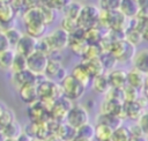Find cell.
Returning a JSON list of instances; mask_svg holds the SVG:
<instances>
[{
    "label": "cell",
    "mask_w": 148,
    "mask_h": 141,
    "mask_svg": "<svg viewBox=\"0 0 148 141\" xmlns=\"http://www.w3.org/2000/svg\"><path fill=\"white\" fill-rule=\"evenodd\" d=\"M60 88H61V92L62 96L66 97L67 99L74 102V101H79L86 91V87H83L79 81H76L71 74H67L60 82Z\"/></svg>",
    "instance_id": "1"
},
{
    "label": "cell",
    "mask_w": 148,
    "mask_h": 141,
    "mask_svg": "<svg viewBox=\"0 0 148 141\" xmlns=\"http://www.w3.org/2000/svg\"><path fill=\"white\" fill-rule=\"evenodd\" d=\"M101 9L94 5H83L77 17V23L82 29H89L98 25Z\"/></svg>",
    "instance_id": "2"
},
{
    "label": "cell",
    "mask_w": 148,
    "mask_h": 141,
    "mask_svg": "<svg viewBox=\"0 0 148 141\" xmlns=\"http://www.w3.org/2000/svg\"><path fill=\"white\" fill-rule=\"evenodd\" d=\"M110 52L116 58L117 62H128V61H132L133 57L136 53V50L133 44H131L126 39H121V40L114 42L111 45Z\"/></svg>",
    "instance_id": "3"
},
{
    "label": "cell",
    "mask_w": 148,
    "mask_h": 141,
    "mask_svg": "<svg viewBox=\"0 0 148 141\" xmlns=\"http://www.w3.org/2000/svg\"><path fill=\"white\" fill-rule=\"evenodd\" d=\"M44 38L47 42L52 52L53 51L61 52L62 50H65L68 46V42H69V35L61 28L53 29L52 31L46 34L44 36Z\"/></svg>",
    "instance_id": "4"
},
{
    "label": "cell",
    "mask_w": 148,
    "mask_h": 141,
    "mask_svg": "<svg viewBox=\"0 0 148 141\" xmlns=\"http://www.w3.org/2000/svg\"><path fill=\"white\" fill-rule=\"evenodd\" d=\"M65 123H67L75 129L89 123V112L87 107L82 104H73V106L69 109L67 113Z\"/></svg>",
    "instance_id": "5"
},
{
    "label": "cell",
    "mask_w": 148,
    "mask_h": 141,
    "mask_svg": "<svg viewBox=\"0 0 148 141\" xmlns=\"http://www.w3.org/2000/svg\"><path fill=\"white\" fill-rule=\"evenodd\" d=\"M49 62V57L39 51H35L27 57V69L36 76H43Z\"/></svg>",
    "instance_id": "6"
},
{
    "label": "cell",
    "mask_w": 148,
    "mask_h": 141,
    "mask_svg": "<svg viewBox=\"0 0 148 141\" xmlns=\"http://www.w3.org/2000/svg\"><path fill=\"white\" fill-rule=\"evenodd\" d=\"M72 106H73V102L67 99L66 97L62 96L58 98L50 109V119L57 123H64Z\"/></svg>",
    "instance_id": "7"
},
{
    "label": "cell",
    "mask_w": 148,
    "mask_h": 141,
    "mask_svg": "<svg viewBox=\"0 0 148 141\" xmlns=\"http://www.w3.org/2000/svg\"><path fill=\"white\" fill-rule=\"evenodd\" d=\"M27 113L30 119V123H46L50 120L49 109L40 101H37L31 105H28Z\"/></svg>",
    "instance_id": "8"
},
{
    "label": "cell",
    "mask_w": 148,
    "mask_h": 141,
    "mask_svg": "<svg viewBox=\"0 0 148 141\" xmlns=\"http://www.w3.org/2000/svg\"><path fill=\"white\" fill-rule=\"evenodd\" d=\"M67 75L66 73V68L62 66L60 60H53V59H49L46 69L44 72V77L54 82H60L65 76Z\"/></svg>",
    "instance_id": "9"
},
{
    "label": "cell",
    "mask_w": 148,
    "mask_h": 141,
    "mask_svg": "<svg viewBox=\"0 0 148 141\" xmlns=\"http://www.w3.org/2000/svg\"><path fill=\"white\" fill-rule=\"evenodd\" d=\"M37 39L28 36L27 34H23L17 44L14 47V51L23 57H29L37 50Z\"/></svg>",
    "instance_id": "10"
},
{
    "label": "cell",
    "mask_w": 148,
    "mask_h": 141,
    "mask_svg": "<svg viewBox=\"0 0 148 141\" xmlns=\"http://www.w3.org/2000/svg\"><path fill=\"white\" fill-rule=\"evenodd\" d=\"M40 76H36L30 70L24 69L22 72L12 73V83L16 87V89H20L27 84H37Z\"/></svg>",
    "instance_id": "11"
},
{
    "label": "cell",
    "mask_w": 148,
    "mask_h": 141,
    "mask_svg": "<svg viewBox=\"0 0 148 141\" xmlns=\"http://www.w3.org/2000/svg\"><path fill=\"white\" fill-rule=\"evenodd\" d=\"M108 80L111 88L114 89H123L127 84V72L120 68H113L108 74Z\"/></svg>",
    "instance_id": "12"
},
{
    "label": "cell",
    "mask_w": 148,
    "mask_h": 141,
    "mask_svg": "<svg viewBox=\"0 0 148 141\" xmlns=\"http://www.w3.org/2000/svg\"><path fill=\"white\" fill-rule=\"evenodd\" d=\"M18 97L23 103L27 105H31L39 101L38 98V92H37V86L36 84H27L20 89H17Z\"/></svg>",
    "instance_id": "13"
},
{
    "label": "cell",
    "mask_w": 148,
    "mask_h": 141,
    "mask_svg": "<svg viewBox=\"0 0 148 141\" xmlns=\"http://www.w3.org/2000/svg\"><path fill=\"white\" fill-rule=\"evenodd\" d=\"M126 18H135L140 14V6L138 0H121L118 9Z\"/></svg>",
    "instance_id": "14"
},
{
    "label": "cell",
    "mask_w": 148,
    "mask_h": 141,
    "mask_svg": "<svg viewBox=\"0 0 148 141\" xmlns=\"http://www.w3.org/2000/svg\"><path fill=\"white\" fill-rule=\"evenodd\" d=\"M22 21H23L24 27H32V25L44 24L39 6L34 7V8H28L22 15Z\"/></svg>",
    "instance_id": "15"
},
{
    "label": "cell",
    "mask_w": 148,
    "mask_h": 141,
    "mask_svg": "<svg viewBox=\"0 0 148 141\" xmlns=\"http://www.w3.org/2000/svg\"><path fill=\"white\" fill-rule=\"evenodd\" d=\"M71 75H72L76 81H79L83 87H86V88H88V87L90 86L91 80H92V77L90 76V74L88 73V70L86 69V67H84V65H83L82 62L75 65V66L72 68Z\"/></svg>",
    "instance_id": "16"
},
{
    "label": "cell",
    "mask_w": 148,
    "mask_h": 141,
    "mask_svg": "<svg viewBox=\"0 0 148 141\" xmlns=\"http://www.w3.org/2000/svg\"><path fill=\"white\" fill-rule=\"evenodd\" d=\"M145 82H146V74H143L142 72L135 68H132L127 72V86L133 87L140 91L141 89H143Z\"/></svg>",
    "instance_id": "17"
},
{
    "label": "cell",
    "mask_w": 148,
    "mask_h": 141,
    "mask_svg": "<svg viewBox=\"0 0 148 141\" xmlns=\"http://www.w3.org/2000/svg\"><path fill=\"white\" fill-rule=\"evenodd\" d=\"M54 136H57L61 141H73L76 138V129L69 126L67 123H59L54 133Z\"/></svg>",
    "instance_id": "18"
},
{
    "label": "cell",
    "mask_w": 148,
    "mask_h": 141,
    "mask_svg": "<svg viewBox=\"0 0 148 141\" xmlns=\"http://www.w3.org/2000/svg\"><path fill=\"white\" fill-rule=\"evenodd\" d=\"M133 68L142 72L143 74L148 73V49H143L135 53L132 59Z\"/></svg>",
    "instance_id": "19"
},
{
    "label": "cell",
    "mask_w": 148,
    "mask_h": 141,
    "mask_svg": "<svg viewBox=\"0 0 148 141\" xmlns=\"http://www.w3.org/2000/svg\"><path fill=\"white\" fill-rule=\"evenodd\" d=\"M92 90L97 94H103L105 95L109 90H110V83H109V80H108V76L106 74H101V75H97L95 77H92L91 80V83H90Z\"/></svg>",
    "instance_id": "20"
},
{
    "label": "cell",
    "mask_w": 148,
    "mask_h": 141,
    "mask_svg": "<svg viewBox=\"0 0 148 141\" xmlns=\"http://www.w3.org/2000/svg\"><path fill=\"white\" fill-rule=\"evenodd\" d=\"M1 133L3 134L5 139H14V140H16L23 133V129H22L20 123H17L16 119H15L12 123H9L8 125L1 127Z\"/></svg>",
    "instance_id": "21"
},
{
    "label": "cell",
    "mask_w": 148,
    "mask_h": 141,
    "mask_svg": "<svg viewBox=\"0 0 148 141\" xmlns=\"http://www.w3.org/2000/svg\"><path fill=\"white\" fill-rule=\"evenodd\" d=\"M86 69L88 70V73L90 74L91 77H95L97 75H101V74H104L105 70H104V67L99 60V58H95V59H89V60H82L81 61Z\"/></svg>",
    "instance_id": "22"
},
{
    "label": "cell",
    "mask_w": 148,
    "mask_h": 141,
    "mask_svg": "<svg viewBox=\"0 0 148 141\" xmlns=\"http://www.w3.org/2000/svg\"><path fill=\"white\" fill-rule=\"evenodd\" d=\"M143 112V106L138 102H131V103H124V117L135 119L138 120L139 117Z\"/></svg>",
    "instance_id": "23"
},
{
    "label": "cell",
    "mask_w": 148,
    "mask_h": 141,
    "mask_svg": "<svg viewBox=\"0 0 148 141\" xmlns=\"http://www.w3.org/2000/svg\"><path fill=\"white\" fill-rule=\"evenodd\" d=\"M97 124H103L112 128L113 131L118 127L121 126V118L114 114H109V113H99L96 118Z\"/></svg>",
    "instance_id": "24"
},
{
    "label": "cell",
    "mask_w": 148,
    "mask_h": 141,
    "mask_svg": "<svg viewBox=\"0 0 148 141\" xmlns=\"http://www.w3.org/2000/svg\"><path fill=\"white\" fill-rule=\"evenodd\" d=\"M15 9L7 2H0V24H13Z\"/></svg>",
    "instance_id": "25"
},
{
    "label": "cell",
    "mask_w": 148,
    "mask_h": 141,
    "mask_svg": "<svg viewBox=\"0 0 148 141\" xmlns=\"http://www.w3.org/2000/svg\"><path fill=\"white\" fill-rule=\"evenodd\" d=\"M112 133H113V129L110 128L109 126L103 124H96L94 139H96L97 141H111Z\"/></svg>",
    "instance_id": "26"
},
{
    "label": "cell",
    "mask_w": 148,
    "mask_h": 141,
    "mask_svg": "<svg viewBox=\"0 0 148 141\" xmlns=\"http://www.w3.org/2000/svg\"><path fill=\"white\" fill-rule=\"evenodd\" d=\"M14 57H15L14 49H8L6 51L0 52V69L1 70H10Z\"/></svg>",
    "instance_id": "27"
},
{
    "label": "cell",
    "mask_w": 148,
    "mask_h": 141,
    "mask_svg": "<svg viewBox=\"0 0 148 141\" xmlns=\"http://www.w3.org/2000/svg\"><path fill=\"white\" fill-rule=\"evenodd\" d=\"M94 134H95V126H92L90 123H87V124L82 125L81 127L76 128V138L77 139L92 141Z\"/></svg>",
    "instance_id": "28"
},
{
    "label": "cell",
    "mask_w": 148,
    "mask_h": 141,
    "mask_svg": "<svg viewBox=\"0 0 148 141\" xmlns=\"http://www.w3.org/2000/svg\"><path fill=\"white\" fill-rule=\"evenodd\" d=\"M103 36L104 35L99 30L98 25L84 30V39L87 40L88 44H99V42L102 40Z\"/></svg>",
    "instance_id": "29"
},
{
    "label": "cell",
    "mask_w": 148,
    "mask_h": 141,
    "mask_svg": "<svg viewBox=\"0 0 148 141\" xmlns=\"http://www.w3.org/2000/svg\"><path fill=\"white\" fill-rule=\"evenodd\" d=\"M39 9H40V14H42V18H43V23L47 27L50 24H52L56 18H57V10L53 9V8H50L47 6H44V5H40L39 6Z\"/></svg>",
    "instance_id": "30"
},
{
    "label": "cell",
    "mask_w": 148,
    "mask_h": 141,
    "mask_svg": "<svg viewBox=\"0 0 148 141\" xmlns=\"http://www.w3.org/2000/svg\"><path fill=\"white\" fill-rule=\"evenodd\" d=\"M82 6H83V5H81V3L77 2V1H71V2L62 9V12H64V14H65L66 17H71V18L77 20V17H79V15H80V12H81V9H82Z\"/></svg>",
    "instance_id": "31"
},
{
    "label": "cell",
    "mask_w": 148,
    "mask_h": 141,
    "mask_svg": "<svg viewBox=\"0 0 148 141\" xmlns=\"http://www.w3.org/2000/svg\"><path fill=\"white\" fill-rule=\"evenodd\" d=\"M60 28H61L62 30H65L68 35H72V34H74L76 30L80 29V25H79V23H77V20L64 16L62 20H61V23H60Z\"/></svg>",
    "instance_id": "32"
},
{
    "label": "cell",
    "mask_w": 148,
    "mask_h": 141,
    "mask_svg": "<svg viewBox=\"0 0 148 141\" xmlns=\"http://www.w3.org/2000/svg\"><path fill=\"white\" fill-rule=\"evenodd\" d=\"M25 34L38 40L46 35V25L38 24V25H32V27H25Z\"/></svg>",
    "instance_id": "33"
},
{
    "label": "cell",
    "mask_w": 148,
    "mask_h": 141,
    "mask_svg": "<svg viewBox=\"0 0 148 141\" xmlns=\"http://www.w3.org/2000/svg\"><path fill=\"white\" fill-rule=\"evenodd\" d=\"M99 60L104 67V70H112L117 64L116 58L112 55V53L110 51H104L102 52V54L99 55Z\"/></svg>",
    "instance_id": "34"
},
{
    "label": "cell",
    "mask_w": 148,
    "mask_h": 141,
    "mask_svg": "<svg viewBox=\"0 0 148 141\" xmlns=\"http://www.w3.org/2000/svg\"><path fill=\"white\" fill-rule=\"evenodd\" d=\"M125 39L127 42H130L131 44H133L134 46H136L138 44H140L143 40L142 32L138 29H127L125 31Z\"/></svg>",
    "instance_id": "35"
},
{
    "label": "cell",
    "mask_w": 148,
    "mask_h": 141,
    "mask_svg": "<svg viewBox=\"0 0 148 141\" xmlns=\"http://www.w3.org/2000/svg\"><path fill=\"white\" fill-rule=\"evenodd\" d=\"M140 97L139 95V90L130 87V86H125L123 88V101L124 103H131V102H135L138 101V98Z\"/></svg>",
    "instance_id": "36"
},
{
    "label": "cell",
    "mask_w": 148,
    "mask_h": 141,
    "mask_svg": "<svg viewBox=\"0 0 148 141\" xmlns=\"http://www.w3.org/2000/svg\"><path fill=\"white\" fill-rule=\"evenodd\" d=\"M24 69H27V57H23L15 52V57H14V60L12 64L10 72L17 73V72H22Z\"/></svg>",
    "instance_id": "37"
},
{
    "label": "cell",
    "mask_w": 148,
    "mask_h": 141,
    "mask_svg": "<svg viewBox=\"0 0 148 141\" xmlns=\"http://www.w3.org/2000/svg\"><path fill=\"white\" fill-rule=\"evenodd\" d=\"M121 0H98V8L102 12H114L119 9Z\"/></svg>",
    "instance_id": "38"
},
{
    "label": "cell",
    "mask_w": 148,
    "mask_h": 141,
    "mask_svg": "<svg viewBox=\"0 0 148 141\" xmlns=\"http://www.w3.org/2000/svg\"><path fill=\"white\" fill-rule=\"evenodd\" d=\"M130 136H131L130 129L121 125L120 127H118L113 131L112 136H111V141H128Z\"/></svg>",
    "instance_id": "39"
},
{
    "label": "cell",
    "mask_w": 148,
    "mask_h": 141,
    "mask_svg": "<svg viewBox=\"0 0 148 141\" xmlns=\"http://www.w3.org/2000/svg\"><path fill=\"white\" fill-rule=\"evenodd\" d=\"M5 35H6V37H7V39H8V43H9V45H10V47L14 49L15 45L17 44V42L20 40V38L22 37L23 34H22L20 30H17V29H15V28L13 27V28L8 29L7 31H5Z\"/></svg>",
    "instance_id": "40"
},
{
    "label": "cell",
    "mask_w": 148,
    "mask_h": 141,
    "mask_svg": "<svg viewBox=\"0 0 148 141\" xmlns=\"http://www.w3.org/2000/svg\"><path fill=\"white\" fill-rule=\"evenodd\" d=\"M72 0H40V5L47 6L56 10H62Z\"/></svg>",
    "instance_id": "41"
},
{
    "label": "cell",
    "mask_w": 148,
    "mask_h": 141,
    "mask_svg": "<svg viewBox=\"0 0 148 141\" xmlns=\"http://www.w3.org/2000/svg\"><path fill=\"white\" fill-rule=\"evenodd\" d=\"M136 124L140 127V129L142 131V133L147 136L148 135V110L142 112V114L139 117Z\"/></svg>",
    "instance_id": "42"
},
{
    "label": "cell",
    "mask_w": 148,
    "mask_h": 141,
    "mask_svg": "<svg viewBox=\"0 0 148 141\" xmlns=\"http://www.w3.org/2000/svg\"><path fill=\"white\" fill-rule=\"evenodd\" d=\"M8 49H12L9 43H8V39H7L6 35H5V32L0 30V52L6 51Z\"/></svg>",
    "instance_id": "43"
},
{
    "label": "cell",
    "mask_w": 148,
    "mask_h": 141,
    "mask_svg": "<svg viewBox=\"0 0 148 141\" xmlns=\"http://www.w3.org/2000/svg\"><path fill=\"white\" fill-rule=\"evenodd\" d=\"M139 6H140V14L148 15V0H138Z\"/></svg>",
    "instance_id": "44"
},
{
    "label": "cell",
    "mask_w": 148,
    "mask_h": 141,
    "mask_svg": "<svg viewBox=\"0 0 148 141\" xmlns=\"http://www.w3.org/2000/svg\"><path fill=\"white\" fill-rule=\"evenodd\" d=\"M128 141H148V140H147L146 135H138V136L136 135H131Z\"/></svg>",
    "instance_id": "45"
},
{
    "label": "cell",
    "mask_w": 148,
    "mask_h": 141,
    "mask_svg": "<svg viewBox=\"0 0 148 141\" xmlns=\"http://www.w3.org/2000/svg\"><path fill=\"white\" fill-rule=\"evenodd\" d=\"M31 140V138H29L25 133H22L17 139H16V141H30Z\"/></svg>",
    "instance_id": "46"
},
{
    "label": "cell",
    "mask_w": 148,
    "mask_h": 141,
    "mask_svg": "<svg viewBox=\"0 0 148 141\" xmlns=\"http://www.w3.org/2000/svg\"><path fill=\"white\" fill-rule=\"evenodd\" d=\"M6 110H7V107L2 104V103H0V119L2 118V116L5 114V112H6Z\"/></svg>",
    "instance_id": "47"
},
{
    "label": "cell",
    "mask_w": 148,
    "mask_h": 141,
    "mask_svg": "<svg viewBox=\"0 0 148 141\" xmlns=\"http://www.w3.org/2000/svg\"><path fill=\"white\" fill-rule=\"evenodd\" d=\"M142 37H143V39H145V40H147V42H148V27H147V28H145V29L142 30Z\"/></svg>",
    "instance_id": "48"
},
{
    "label": "cell",
    "mask_w": 148,
    "mask_h": 141,
    "mask_svg": "<svg viewBox=\"0 0 148 141\" xmlns=\"http://www.w3.org/2000/svg\"><path fill=\"white\" fill-rule=\"evenodd\" d=\"M45 141H61V140H59L57 136H54V135H52V136H50L49 139H46Z\"/></svg>",
    "instance_id": "49"
},
{
    "label": "cell",
    "mask_w": 148,
    "mask_h": 141,
    "mask_svg": "<svg viewBox=\"0 0 148 141\" xmlns=\"http://www.w3.org/2000/svg\"><path fill=\"white\" fill-rule=\"evenodd\" d=\"M30 141H45V140H43V139H36V138H34V139H31Z\"/></svg>",
    "instance_id": "50"
},
{
    "label": "cell",
    "mask_w": 148,
    "mask_h": 141,
    "mask_svg": "<svg viewBox=\"0 0 148 141\" xmlns=\"http://www.w3.org/2000/svg\"><path fill=\"white\" fill-rule=\"evenodd\" d=\"M3 141H16L14 139H3Z\"/></svg>",
    "instance_id": "51"
},
{
    "label": "cell",
    "mask_w": 148,
    "mask_h": 141,
    "mask_svg": "<svg viewBox=\"0 0 148 141\" xmlns=\"http://www.w3.org/2000/svg\"><path fill=\"white\" fill-rule=\"evenodd\" d=\"M73 1H77V2H81V1H84V0H73Z\"/></svg>",
    "instance_id": "52"
}]
</instances>
